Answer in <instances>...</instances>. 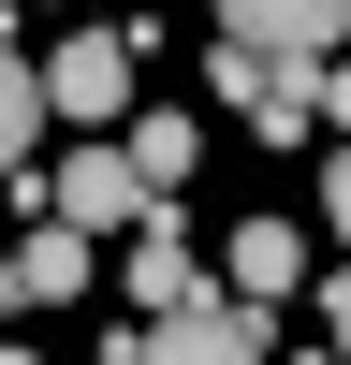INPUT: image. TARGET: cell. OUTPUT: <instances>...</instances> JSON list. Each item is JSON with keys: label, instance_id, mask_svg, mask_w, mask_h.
<instances>
[{"label": "cell", "instance_id": "obj_5", "mask_svg": "<svg viewBox=\"0 0 351 365\" xmlns=\"http://www.w3.org/2000/svg\"><path fill=\"white\" fill-rule=\"evenodd\" d=\"M117 278H132V307H146V322H176V307H220V292L190 278V234H176V205L132 234V263H117Z\"/></svg>", "mask_w": 351, "mask_h": 365}, {"label": "cell", "instance_id": "obj_15", "mask_svg": "<svg viewBox=\"0 0 351 365\" xmlns=\"http://www.w3.org/2000/svg\"><path fill=\"white\" fill-rule=\"evenodd\" d=\"M15 307H29V278H15V249H0V322H15Z\"/></svg>", "mask_w": 351, "mask_h": 365}, {"label": "cell", "instance_id": "obj_1", "mask_svg": "<svg viewBox=\"0 0 351 365\" xmlns=\"http://www.w3.org/2000/svg\"><path fill=\"white\" fill-rule=\"evenodd\" d=\"M44 103L73 117V132H132V117H146V29L132 15L58 29V44H44Z\"/></svg>", "mask_w": 351, "mask_h": 365}, {"label": "cell", "instance_id": "obj_14", "mask_svg": "<svg viewBox=\"0 0 351 365\" xmlns=\"http://www.w3.org/2000/svg\"><path fill=\"white\" fill-rule=\"evenodd\" d=\"M322 351L351 365V263H337V278H322Z\"/></svg>", "mask_w": 351, "mask_h": 365}, {"label": "cell", "instance_id": "obj_12", "mask_svg": "<svg viewBox=\"0 0 351 365\" xmlns=\"http://www.w3.org/2000/svg\"><path fill=\"white\" fill-rule=\"evenodd\" d=\"M307 103H322V132L351 146V58H322V88H307Z\"/></svg>", "mask_w": 351, "mask_h": 365}, {"label": "cell", "instance_id": "obj_6", "mask_svg": "<svg viewBox=\"0 0 351 365\" xmlns=\"http://www.w3.org/2000/svg\"><path fill=\"white\" fill-rule=\"evenodd\" d=\"M220 292H234V307H278V292H307V234H292V220H249V234L220 249Z\"/></svg>", "mask_w": 351, "mask_h": 365}, {"label": "cell", "instance_id": "obj_2", "mask_svg": "<svg viewBox=\"0 0 351 365\" xmlns=\"http://www.w3.org/2000/svg\"><path fill=\"white\" fill-rule=\"evenodd\" d=\"M220 15V44H249L278 88H322V58L351 44V0H205Z\"/></svg>", "mask_w": 351, "mask_h": 365}, {"label": "cell", "instance_id": "obj_13", "mask_svg": "<svg viewBox=\"0 0 351 365\" xmlns=\"http://www.w3.org/2000/svg\"><path fill=\"white\" fill-rule=\"evenodd\" d=\"M322 234H337V249H351V146H337V161H322Z\"/></svg>", "mask_w": 351, "mask_h": 365}, {"label": "cell", "instance_id": "obj_18", "mask_svg": "<svg viewBox=\"0 0 351 365\" xmlns=\"http://www.w3.org/2000/svg\"><path fill=\"white\" fill-rule=\"evenodd\" d=\"M0 365H15V351H0Z\"/></svg>", "mask_w": 351, "mask_h": 365}, {"label": "cell", "instance_id": "obj_3", "mask_svg": "<svg viewBox=\"0 0 351 365\" xmlns=\"http://www.w3.org/2000/svg\"><path fill=\"white\" fill-rule=\"evenodd\" d=\"M44 205H58L73 234H146V220H161V190L132 175L117 132H73V161H44Z\"/></svg>", "mask_w": 351, "mask_h": 365}, {"label": "cell", "instance_id": "obj_4", "mask_svg": "<svg viewBox=\"0 0 351 365\" xmlns=\"http://www.w3.org/2000/svg\"><path fill=\"white\" fill-rule=\"evenodd\" d=\"M132 365H278V351H263V307H234V292H220V307L146 322V351H132Z\"/></svg>", "mask_w": 351, "mask_h": 365}, {"label": "cell", "instance_id": "obj_11", "mask_svg": "<svg viewBox=\"0 0 351 365\" xmlns=\"http://www.w3.org/2000/svg\"><path fill=\"white\" fill-rule=\"evenodd\" d=\"M205 88H220V103H263V88H278V73H263L249 44H205Z\"/></svg>", "mask_w": 351, "mask_h": 365}, {"label": "cell", "instance_id": "obj_9", "mask_svg": "<svg viewBox=\"0 0 351 365\" xmlns=\"http://www.w3.org/2000/svg\"><path fill=\"white\" fill-rule=\"evenodd\" d=\"M44 58H15V44H0V190H15V175H29V146H44Z\"/></svg>", "mask_w": 351, "mask_h": 365}, {"label": "cell", "instance_id": "obj_7", "mask_svg": "<svg viewBox=\"0 0 351 365\" xmlns=\"http://www.w3.org/2000/svg\"><path fill=\"white\" fill-rule=\"evenodd\" d=\"M15 278H29V307H73V292L103 278V234H73V220H29V249H15Z\"/></svg>", "mask_w": 351, "mask_h": 365}, {"label": "cell", "instance_id": "obj_16", "mask_svg": "<svg viewBox=\"0 0 351 365\" xmlns=\"http://www.w3.org/2000/svg\"><path fill=\"white\" fill-rule=\"evenodd\" d=\"M292 365H337V351H292Z\"/></svg>", "mask_w": 351, "mask_h": 365}, {"label": "cell", "instance_id": "obj_8", "mask_svg": "<svg viewBox=\"0 0 351 365\" xmlns=\"http://www.w3.org/2000/svg\"><path fill=\"white\" fill-rule=\"evenodd\" d=\"M117 146H132V175H146V190H161V205L190 190V175H205V132H190V117H176V103H146V117H132V132H117Z\"/></svg>", "mask_w": 351, "mask_h": 365}, {"label": "cell", "instance_id": "obj_17", "mask_svg": "<svg viewBox=\"0 0 351 365\" xmlns=\"http://www.w3.org/2000/svg\"><path fill=\"white\" fill-rule=\"evenodd\" d=\"M0 15H15V0H0Z\"/></svg>", "mask_w": 351, "mask_h": 365}, {"label": "cell", "instance_id": "obj_10", "mask_svg": "<svg viewBox=\"0 0 351 365\" xmlns=\"http://www.w3.org/2000/svg\"><path fill=\"white\" fill-rule=\"evenodd\" d=\"M307 117H322L307 88H263V103H249V132H263V146H307Z\"/></svg>", "mask_w": 351, "mask_h": 365}]
</instances>
